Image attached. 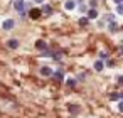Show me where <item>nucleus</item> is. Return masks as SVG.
Here are the masks:
<instances>
[{
  "mask_svg": "<svg viewBox=\"0 0 123 118\" xmlns=\"http://www.w3.org/2000/svg\"><path fill=\"white\" fill-rule=\"evenodd\" d=\"M14 7H15V10L20 14V12H25V2L24 0H15L14 2Z\"/></svg>",
  "mask_w": 123,
  "mask_h": 118,
  "instance_id": "f257e3e1",
  "label": "nucleus"
},
{
  "mask_svg": "<svg viewBox=\"0 0 123 118\" xmlns=\"http://www.w3.org/2000/svg\"><path fill=\"white\" fill-rule=\"evenodd\" d=\"M14 25H15V20H12V19H7V20H4V24H2V27H4L5 31H12Z\"/></svg>",
  "mask_w": 123,
  "mask_h": 118,
  "instance_id": "f03ea898",
  "label": "nucleus"
},
{
  "mask_svg": "<svg viewBox=\"0 0 123 118\" xmlns=\"http://www.w3.org/2000/svg\"><path fill=\"white\" fill-rule=\"evenodd\" d=\"M41 14H42V12H41L39 9H31V10H29V17H31V19H39Z\"/></svg>",
  "mask_w": 123,
  "mask_h": 118,
  "instance_id": "7ed1b4c3",
  "label": "nucleus"
},
{
  "mask_svg": "<svg viewBox=\"0 0 123 118\" xmlns=\"http://www.w3.org/2000/svg\"><path fill=\"white\" fill-rule=\"evenodd\" d=\"M41 74L42 76H52V69L49 66H44V68H41Z\"/></svg>",
  "mask_w": 123,
  "mask_h": 118,
  "instance_id": "20e7f679",
  "label": "nucleus"
},
{
  "mask_svg": "<svg viewBox=\"0 0 123 118\" xmlns=\"http://www.w3.org/2000/svg\"><path fill=\"white\" fill-rule=\"evenodd\" d=\"M74 7H76V2H74V0H68V2L64 4V9H66V10H74Z\"/></svg>",
  "mask_w": 123,
  "mask_h": 118,
  "instance_id": "39448f33",
  "label": "nucleus"
},
{
  "mask_svg": "<svg viewBox=\"0 0 123 118\" xmlns=\"http://www.w3.org/2000/svg\"><path fill=\"white\" fill-rule=\"evenodd\" d=\"M41 12H42V14H46V15H51V14H52V7H51V5H47V4H44Z\"/></svg>",
  "mask_w": 123,
  "mask_h": 118,
  "instance_id": "423d86ee",
  "label": "nucleus"
},
{
  "mask_svg": "<svg viewBox=\"0 0 123 118\" xmlns=\"http://www.w3.org/2000/svg\"><path fill=\"white\" fill-rule=\"evenodd\" d=\"M7 46H9L10 49H17V47H19V41H17V39H10V41L7 42Z\"/></svg>",
  "mask_w": 123,
  "mask_h": 118,
  "instance_id": "0eeeda50",
  "label": "nucleus"
},
{
  "mask_svg": "<svg viewBox=\"0 0 123 118\" xmlns=\"http://www.w3.org/2000/svg\"><path fill=\"white\" fill-rule=\"evenodd\" d=\"M98 17V10L96 9H89L88 10V19H96Z\"/></svg>",
  "mask_w": 123,
  "mask_h": 118,
  "instance_id": "6e6552de",
  "label": "nucleus"
},
{
  "mask_svg": "<svg viewBox=\"0 0 123 118\" xmlns=\"http://www.w3.org/2000/svg\"><path fill=\"white\" fill-rule=\"evenodd\" d=\"M52 76H54V79H57V81H62V79H64V73H62V71H56V73H52Z\"/></svg>",
  "mask_w": 123,
  "mask_h": 118,
  "instance_id": "1a4fd4ad",
  "label": "nucleus"
},
{
  "mask_svg": "<svg viewBox=\"0 0 123 118\" xmlns=\"http://www.w3.org/2000/svg\"><path fill=\"white\" fill-rule=\"evenodd\" d=\"M108 29H110L111 32H116V31H118V24H116L115 20H111V22L108 24Z\"/></svg>",
  "mask_w": 123,
  "mask_h": 118,
  "instance_id": "9d476101",
  "label": "nucleus"
},
{
  "mask_svg": "<svg viewBox=\"0 0 123 118\" xmlns=\"http://www.w3.org/2000/svg\"><path fill=\"white\" fill-rule=\"evenodd\" d=\"M36 47H37V49H41V51H44V49L47 47V44H46L44 41H37V42H36Z\"/></svg>",
  "mask_w": 123,
  "mask_h": 118,
  "instance_id": "9b49d317",
  "label": "nucleus"
},
{
  "mask_svg": "<svg viewBox=\"0 0 123 118\" xmlns=\"http://www.w3.org/2000/svg\"><path fill=\"white\" fill-rule=\"evenodd\" d=\"M103 68H105L103 61H96V62H94V69H96V71H101Z\"/></svg>",
  "mask_w": 123,
  "mask_h": 118,
  "instance_id": "f8f14e48",
  "label": "nucleus"
},
{
  "mask_svg": "<svg viewBox=\"0 0 123 118\" xmlns=\"http://www.w3.org/2000/svg\"><path fill=\"white\" fill-rule=\"evenodd\" d=\"M88 22H89V19H88V17H81V19H79V25H83V27H84V25H88Z\"/></svg>",
  "mask_w": 123,
  "mask_h": 118,
  "instance_id": "ddd939ff",
  "label": "nucleus"
},
{
  "mask_svg": "<svg viewBox=\"0 0 123 118\" xmlns=\"http://www.w3.org/2000/svg\"><path fill=\"white\" fill-rule=\"evenodd\" d=\"M110 99H111V101H118V99H120V94H118V93H111V94H110Z\"/></svg>",
  "mask_w": 123,
  "mask_h": 118,
  "instance_id": "4468645a",
  "label": "nucleus"
},
{
  "mask_svg": "<svg viewBox=\"0 0 123 118\" xmlns=\"http://www.w3.org/2000/svg\"><path fill=\"white\" fill-rule=\"evenodd\" d=\"M42 56H44V57H51V56H52V52H51V51H49V49L46 47V49L42 51Z\"/></svg>",
  "mask_w": 123,
  "mask_h": 118,
  "instance_id": "2eb2a0df",
  "label": "nucleus"
},
{
  "mask_svg": "<svg viewBox=\"0 0 123 118\" xmlns=\"http://www.w3.org/2000/svg\"><path fill=\"white\" fill-rule=\"evenodd\" d=\"M66 83H68V86H69V88H74V86H76V79H73V78H71V79H68Z\"/></svg>",
  "mask_w": 123,
  "mask_h": 118,
  "instance_id": "dca6fc26",
  "label": "nucleus"
},
{
  "mask_svg": "<svg viewBox=\"0 0 123 118\" xmlns=\"http://www.w3.org/2000/svg\"><path fill=\"white\" fill-rule=\"evenodd\" d=\"M118 14H123V4H118V9H116Z\"/></svg>",
  "mask_w": 123,
  "mask_h": 118,
  "instance_id": "f3484780",
  "label": "nucleus"
},
{
  "mask_svg": "<svg viewBox=\"0 0 123 118\" xmlns=\"http://www.w3.org/2000/svg\"><path fill=\"white\" fill-rule=\"evenodd\" d=\"M89 5H91V9H96L98 2H96V0H91V2H89Z\"/></svg>",
  "mask_w": 123,
  "mask_h": 118,
  "instance_id": "a211bd4d",
  "label": "nucleus"
},
{
  "mask_svg": "<svg viewBox=\"0 0 123 118\" xmlns=\"http://www.w3.org/2000/svg\"><path fill=\"white\" fill-rule=\"evenodd\" d=\"M69 110H71V111H73V113H78V106H76V105H74V106H73V105H71V106H69Z\"/></svg>",
  "mask_w": 123,
  "mask_h": 118,
  "instance_id": "6ab92c4d",
  "label": "nucleus"
},
{
  "mask_svg": "<svg viewBox=\"0 0 123 118\" xmlns=\"http://www.w3.org/2000/svg\"><path fill=\"white\" fill-rule=\"evenodd\" d=\"M118 110H120V111H121V113H123V99H121V101H120V103H118Z\"/></svg>",
  "mask_w": 123,
  "mask_h": 118,
  "instance_id": "aec40b11",
  "label": "nucleus"
},
{
  "mask_svg": "<svg viewBox=\"0 0 123 118\" xmlns=\"http://www.w3.org/2000/svg\"><path fill=\"white\" fill-rule=\"evenodd\" d=\"M99 57H101V59H108V54H106V52H101Z\"/></svg>",
  "mask_w": 123,
  "mask_h": 118,
  "instance_id": "412c9836",
  "label": "nucleus"
},
{
  "mask_svg": "<svg viewBox=\"0 0 123 118\" xmlns=\"http://www.w3.org/2000/svg\"><path fill=\"white\" fill-rule=\"evenodd\" d=\"M118 84H121V86H123V76H118Z\"/></svg>",
  "mask_w": 123,
  "mask_h": 118,
  "instance_id": "4be33fe9",
  "label": "nucleus"
},
{
  "mask_svg": "<svg viewBox=\"0 0 123 118\" xmlns=\"http://www.w3.org/2000/svg\"><path fill=\"white\" fill-rule=\"evenodd\" d=\"M115 4H123V0H113Z\"/></svg>",
  "mask_w": 123,
  "mask_h": 118,
  "instance_id": "5701e85b",
  "label": "nucleus"
},
{
  "mask_svg": "<svg viewBox=\"0 0 123 118\" xmlns=\"http://www.w3.org/2000/svg\"><path fill=\"white\" fill-rule=\"evenodd\" d=\"M34 2H37V4H42V2H44V0H34Z\"/></svg>",
  "mask_w": 123,
  "mask_h": 118,
  "instance_id": "b1692460",
  "label": "nucleus"
},
{
  "mask_svg": "<svg viewBox=\"0 0 123 118\" xmlns=\"http://www.w3.org/2000/svg\"><path fill=\"white\" fill-rule=\"evenodd\" d=\"M120 99H123V93H120Z\"/></svg>",
  "mask_w": 123,
  "mask_h": 118,
  "instance_id": "393cba45",
  "label": "nucleus"
}]
</instances>
